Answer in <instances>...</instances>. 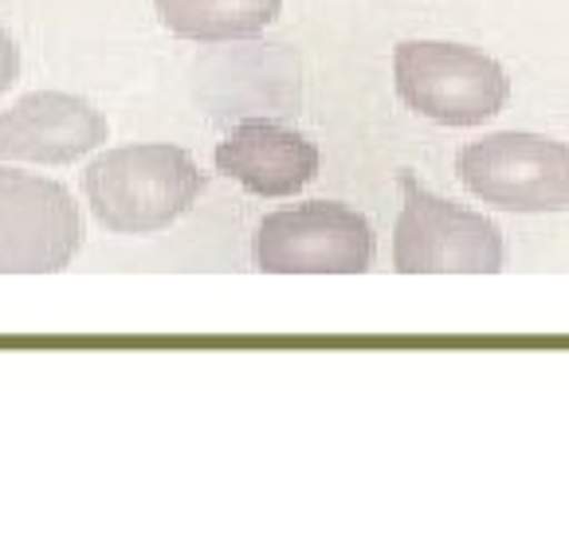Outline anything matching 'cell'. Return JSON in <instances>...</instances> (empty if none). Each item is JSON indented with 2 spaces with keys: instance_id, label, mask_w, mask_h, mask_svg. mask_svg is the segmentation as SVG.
I'll return each instance as SVG.
<instances>
[{
  "instance_id": "obj_1",
  "label": "cell",
  "mask_w": 569,
  "mask_h": 533,
  "mask_svg": "<svg viewBox=\"0 0 569 533\" xmlns=\"http://www.w3.org/2000/svg\"><path fill=\"white\" fill-rule=\"evenodd\" d=\"M204 177L177 145L142 142L99 153L83 173L91 212L107 232L146 235L177 224L201 197Z\"/></svg>"
},
{
  "instance_id": "obj_2",
  "label": "cell",
  "mask_w": 569,
  "mask_h": 533,
  "mask_svg": "<svg viewBox=\"0 0 569 533\" xmlns=\"http://www.w3.org/2000/svg\"><path fill=\"white\" fill-rule=\"evenodd\" d=\"M393 83L405 107L440 125L487 122L511 99V79L499 59L448 40L397 43Z\"/></svg>"
},
{
  "instance_id": "obj_3",
  "label": "cell",
  "mask_w": 569,
  "mask_h": 533,
  "mask_svg": "<svg viewBox=\"0 0 569 533\" xmlns=\"http://www.w3.org/2000/svg\"><path fill=\"white\" fill-rule=\"evenodd\" d=\"M405 209L393 228V266L401 275H499L502 235L479 212L432 197L401 173Z\"/></svg>"
},
{
  "instance_id": "obj_4",
  "label": "cell",
  "mask_w": 569,
  "mask_h": 533,
  "mask_svg": "<svg viewBox=\"0 0 569 533\" xmlns=\"http://www.w3.org/2000/svg\"><path fill=\"white\" fill-rule=\"evenodd\" d=\"M373 263V228L338 200H307L263 217L256 266L263 275H361Z\"/></svg>"
},
{
  "instance_id": "obj_5",
  "label": "cell",
  "mask_w": 569,
  "mask_h": 533,
  "mask_svg": "<svg viewBox=\"0 0 569 533\" xmlns=\"http://www.w3.org/2000/svg\"><path fill=\"white\" fill-rule=\"evenodd\" d=\"M463 189L502 212H566L569 209V145L542 133L502 130L460 150L456 161Z\"/></svg>"
},
{
  "instance_id": "obj_6",
  "label": "cell",
  "mask_w": 569,
  "mask_h": 533,
  "mask_svg": "<svg viewBox=\"0 0 569 533\" xmlns=\"http://www.w3.org/2000/svg\"><path fill=\"white\" fill-rule=\"evenodd\" d=\"M83 248L79 204L59 181L0 169V275H56Z\"/></svg>"
},
{
  "instance_id": "obj_7",
  "label": "cell",
  "mask_w": 569,
  "mask_h": 533,
  "mask_svg": "<svg viewBox=\"0 0 569 533\" xmlns=\"http://www.w3.org/2000/svg\"><path fill=\"white\" fill-rule=\"evenodd\" d=\"M107 133V118L87 99L63 91H36L0 114V161L68 165L99 150Z\"/></svg>"
},
{
  "instance_id": "obj_8",
  "label": "cell",
  "mask_w": 569,
  "mask_h": 533,
  "mask_svg": "<svg viewBox=\"0 0 569 533\" xmlns=\"http://www.w3.org/2000/svg\"><path fill=\"white\" fill-rule=\"evenodd\" d=\"M319 165V150L302 133L263 118L236 122L232 133L217 145L220 173L240 181L256 197H295L315 181Z\"/></svg>"
},
{
  "instance_id": "obj_9",
  "label": "cell",
  "mask_w": 569,
  "mask_h": 533,
  "mask_svg": "<svg viewBox=\"0 0 569 533\" xmlns=\"http://www.w3.org/2000/svg\"><path fill=\"white\" fill-rule=\"evenodd\" d=\"M153 4L161 28H169L177 40L197 43L256 40L283 12V0H153Z\"/></svg>"
},
{
  "instance_id": "obj_10",
  "label": "cell",
  "mask_w": 569,
  "mask_h": 533,
  "mask_svg": "<svg viewBox=\"0 0 569 533\" xmlns=\"http://www.w3.org/2000/svg\"><path fill=\"white\" fill-rule=\"evenodd\" d=\"M17 76H20V51H17V43L9 40V32L0 28V94L17 83Z\"/></svg>"
}]
</instances>
